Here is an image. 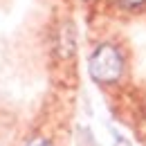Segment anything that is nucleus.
<instances>
[{"mask_svg": "<svg viewBox=\"0 0 146 146\" xmlns=\"http://www.w3.org/2000/svg\"><path fill=\"white\" fill-rule=\"evenodd\" d=\"M88 72L97 83H115L124 74V56L115 45L101 43L88 58Z\"/></svg>", "mask_w": 146, "mask_h": 146, "instance_id": "f257e3e1", "label": "nucleus"}, {"mask_svg": "<svg viewBox=\"0 0 146 146\" xmlns=\"http://www.w3.org/2000/svg\"><path fill=\"white\" fill-rule=\"evenodd\" d=\"M23 146H54L47 137H40V135H36V137H32V139H27Z\"/></svg>", "mask_w": 146, "mask_h": 146, "instance_id": "f03ea898", "label": "nucleus"}, {"mask_svg": "<svg viewBox=\"0 0 146 146\" xmlns=\"http://www.w3.org/2000/svg\"><path fill=\"white\" fill-rule=\"evenodd\" d=\"M121 2H124V5H142L144 0H121Z\"/></svg>", "mask_w": 146, "mask_h": 146, "instance_id": "7ed1b4c3", "label": "nucleus"}]
</instances>
